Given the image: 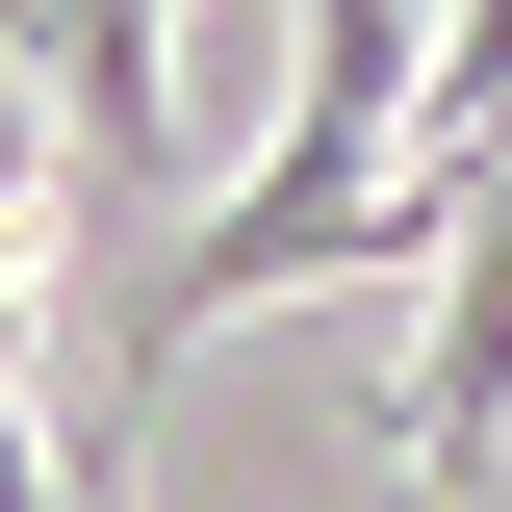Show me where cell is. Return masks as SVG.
<instances>
[{"label":"cell","mask_w":512,"mask_h":512,"mask_svg":"<svg viewBox=\"0 0 512 512\" xmlns=\"http://www.w3.org/2000/svg\"><path fill=\"white\" fill-rule=\"evenodd\" d=\"M410 52H436V0H308V103H282V154H256L205 231L128 256L103 359H205L231 308H282V282H410V231H384V154H410Z\"/></svg>","instance_id":"cell-1"},{"label":"cell","mask_w":512,"mask_h":512,"mask_svg":"<svg viewBox=\"0 0 512 512\" xmlns=\"http://www.w3.org/2000/svg\"><path fill=\"white\" fill-rule=\"evenodd\" d=\"M410 282H436V333H410V410H384V436H410V487H487L512 461V154L436 205Z\"/></svg>","instance_id":"cell-2"}]
</instances>
